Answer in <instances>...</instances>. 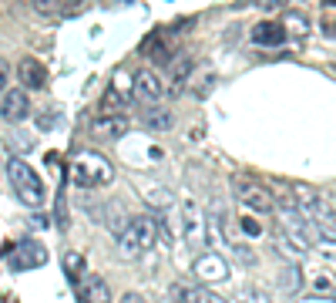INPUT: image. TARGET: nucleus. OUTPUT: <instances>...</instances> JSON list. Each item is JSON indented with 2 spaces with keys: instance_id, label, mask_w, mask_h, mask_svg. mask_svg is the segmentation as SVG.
I'll return each mask as SVG.
<instances>
[{
  "instance_id": "obj_1",
  "label": "nucleus",
  "mask_w": 336,
  "mask_h": 303,
  "mask_svg": "<svg viewBox=\"0 0 336 303\" xmlns=\"http://www.w3.org/2000/svg\"><path fill=\"white\" fill-rule=\"evenodd\" d=\"M158 246V219L155 215H131L125 229L118 232V256L121 259H138L148 249Z\"/></svg>"
},
{
  "instance_id": "obj_2",
  "label": "nucleus",
  "mask_w": 336,
  "mask_h": 303,
  "mask_svg": "<svg viewBox=\"0 0 336 303\" xmlns=\"http://www.w3.org/2000/svg\"><path fill=\"white\" fill-rule=\"evenodd\" d=\"M114 179V165L94 148H81L71 162V182L78 189H101Z\"/></svg>"
},
{
  "instance_id": "obj_3",
  "label": "nucleus",
  "mask_w": 336,
  "mask_h": 303,
  "mask_svg": "<svg viewBox=\"0 0 336 303\" xmlns=\"http://www.w3.org/2000/svg\"><path fill=\"white\" fill-rule=\"evenodd\" d=\"M289 196H293V202L299 206V212H303L313 226H320V229H326V232H336V206H333V199H326L323 192L309 189V185H296Z\"/></svg>"
},
{
  "instance_id": "obj_4",
  "label": "nucleus",
  "mask_w": 336,
  "mask_h": 303,
  "mask_svg": "<svg viewBox=\"0 0 336 303\" xmlns=\"http://www.w3.org/2000/svg\"><path fill=\"white\" fill-rule=\"evenodd\" d=\"M7 179H10V185H14V192L20 196V202H27L31 209L44 206V182H40V176L34 172V165H27L24 155H14V159L7 162Z\"/></svg>"
},
{
  "instance_id": "obj_5",
  "label": "nucleus",
  "mask_w": 336,
  "mask_h": 303,
  "mask_svg": "<svg viewBox=\"0 0 336 303\" xmlns=\"http://www.w3.org/2000/svg\"><path fill=\"white\" fill-rule=\"evenodd\" d=\"M232 192L239 206L246 212H259V215H276V192H269L262 182L246 176H232Z\"/></svg>"
},
{
  "instance_id": "obj_6",
  "label": "nucleus",
  "mask_w": 336,
  "mask_h": 303,
  "mask_svg": "<svg viewBox=\"0 0 336 303\" xmlns=\"http://www.w3.org/2000/svg\"><path fill=\"white\" fill-rule=\"evenodd\" d=\"M135 98L145 104V108H155L168 98V88H165V78H161L155 68H141L135 71Z\"/></svg>"
},
{
  "instance_id": "obj_7",
  "label": "nucleus",
  "mask_w": 336,
  "mask_h": 303,
  "mask_svg": "<svg viewBox=\"0 0 336 303\" xmlns=\"http://www.w3.org/2000/svg\"><path fill=\"white\" fill-rule=\"evenodd\" d=\"M182 236H185V243H188V249H202V246H205L208 219L202 215V209L195 206L192 199L182 206Z\"/></svg>"
},
{
  "instance_id": "obj_8",
  "label": "nucleus",
  "mask_w": 336,
  "mask_h": 303,
  "mask_svg": "<svg viewBox=\"0 0 336 303\" xmlns=\"http://www.w3.org/2000/svg\"><path fill=\"white\" fill-rule=\"evenodd\" d=\"M192 71H195V61L185 54V51H178V54L165 64V88H168V95H182L185 84H192Z\"/></svg>"
},
{
  "instance_id": "obj_9",
  "label": "nucleus",
  "mask_w": 336,
  "mask_h": 303,
  "mask_svg": "<svg viewBox=\"0 0 336 303\" xmlns=\"http://www.w3.org/2000/svg\"><path fill=\"white\" fill-rule=\"evenodd\" d=\"M44 263H47V249L37 240H24L20 246H10V270L14 273L34 270V266H44Z\"/></svg>"
},
{
  "instance_id": "obj_10",
  "label": "nucleus",
  "mask_w": 336,
  "mask_h": 303,
  "mask_svg": "<svg viewBox=\"0 0 336 303\" xmlns=\"http://www.w3.org/2000/svg\"><path fill=\"white\" fill-rule=\"evenodd\" d=\"M192 273L202 279V283H225V279L232 276V273H229V263H225L219 253H199Z\"/></svg>"
},
{
  "instance_id": "obj_11",
  "label": "nucleus",
  "mask_w": 336,
  "mask_h": 303,
  "mask_svg": "<svg viewBox=\"0 0 336 303\" xmlns=\"http://www.w3.org/2000/svg\"><path fill=\"white\" fill-rule=\"evenodd\" d=\"M31 112H34V108H31V98H27V88L4 91V98H0V118H4V121L17 125V121H24Z\"/></svg>"
},
{
  "instance_id": "obj_12",
  "label": "nucleus",
  "mask_w": 336,
  "mask_h": 303,
  "mask_svg": "<svg viewBox=\"0 0 336 303\" xmlns=\"http://www.w3.org/2000/svg\"><path fill=\"white\" fill-rule=\"evenodd\" d=\"M128 128H131V121L125 118V115H98L94 121H91V135L94 138H108V142H118V138H125L128 135Z\"/></svg>"
},
{
  "instance_id": "obj_13",
  "label": "nucleus",
  "mask_w": 336,
  "mask_h": 303,
  "mask_svg": "<svg viewBox=\"0 0 336 303\" xmlns=\"http://www.w3.org/2000/svg\"><path fill=\"white\" fill-rule=\"evenodd\" d=\"M141 54H145V57H152V61L168 64L172 57L178 54V48H175V40H172V34H168V31H155L152 37L141 44Z\"/></svg>"
},
{
  "instance_id": "obj_14",
  "label": "nucleus",
  "mask_w": 336,
  "mask_h": 303,
  "mask_svg": "<svg viewBox=\"0 0 336 303\" xmlns=\"http://www.w3.org/2000/svg\"><path fill=\"white\" fill-rule=\"evenodd\" d=\"M17 78L20 84H27V91H44L47 88V68L37 61V57H24L17 64Z\"/></svg>"
},
{
  "instance_id": "obj_15",
  "label": "nucleus",
  "mask_w": 336,
  "mask_h": 303,
  "mask_svg": "<svg viewBox=\"0 0 336 303\" xmlns=\"http://www.w3.org/2000/svg\"><path fill=\"white\" fill-rule=\"evenodd\" d=\"M81 300L84 303H111V287L108 279L98 276V273H88L81 279Z\"/></svg>"
},
{
  "instance_id": "obj_16",
  "label": "nucleus",
  "mask_w": 336,
  "mask_h": 303,
  "mask_svg": "<svg viewBox=\"0 0 336 303\" xmlns=\"http://www.w3.org/2000/svg\"><path fill=\"white\" fill-rule=\"evenodd\" d=\"M249 40H252V44H259V48H279L282 40H286V31H282V24L259 20V24L252 27V34H249Z\"/></svg>"
},
{
  "instance_id": "obj_17",
  "label": "nucleus",
  "mask_w": 336,
  "mask_h": 303,
  "mask_svg": "<svg viewBox=\"0 0 336 303\" xmlns=\"http://www.w3.org/2000/svg\"><path fill=\"white\" fill-rule=\"evenodd\" d=\"M34 10L44 17H74L84 10V4H74V0H37Z\"/></svg>"
},
{
  "instance_id": "obj_18",
  "label": "nucleus",
  "mask_w": 336,
  "mask_h": 303,
  "mask_svg": "<svg viewBox=\"0 0 336 303\" xmlns=\"http://www.w3.org/2000/svg\"><path fill=\"white\" fill-rule=\"evenodd\" d=\"M141 121L148 132H168V128L175 125V115H172V108H165V104H155V108H145L141 112Z\"/></svg>"
},
{
  "instance_id": "obj_19",
  "label": "nucleus",
  "mask_w": 336,
  "mask_h": 303,
  "mask_svg": "<svg viewBox=\"0 0 336 303\" xmlns=\"http://www.w3.org/2000/svg\"><path fill=\"white\" fill-rule=\"evenodd\" d=\"M276 253L286 256V259H293V263H299V259L306 256V249L299 246V243H293L286 232H276Z\"/></svg>"
},
{
  "instance_id": "obj_20",
  "label": "nucleus",
  "mask_w": 336,
  "mask_h": 303,
  "mask_svg": "<svg viewBox=\"0 0 336 303\" xmlns=\"http://www.w3.org/2000/svg\"><path fill=\"white\" fill-rule=\"evenodd\" d=\"M195 296H199V287H192L188 279H175L168 287V300H175V303H195Z\"/></svg>"
},
{
  "instance_id": "obj_21",
  "label": "nucleus",
  "mask_w": 336,
  "mask_h": 303,
  "mask_svg": "<svg viewBox=\"0 0 336 303\" xmlns=\"http://www.w3.org/2000/svg\"><path fill=\"white\" fill-rule=\"evenodd\" d=\"M313 290H316V296H336V276L326 270H316L313 273Z\"/></svg>"
},
{
  "instance_id": "obj_22",
  "label": "nucleus",
  "mask_w": 336,
  "mask_h": 303,
  "mask_svg": "<svg viewBox=\"0 0 336 303\" xmlns=\"http://www.w3.org/2000/svg\"><path fill=\"white\" fill-rule=\"evenodd\" d=\"M141 199L152 202V206H172V192L165 185H145L141 189Z\"/></svg>"
},
{
  "instance_id": "obj_23",
  "label": "nucleus",
  "mask_w": 336,
  "mask_h": 303,
  "mask_svg": "<svg viewBox=\"0 0 336 303\" xmlns=\"http://www.w3.org/2000/svg\"><path fill=\"white\" fill-rule=\"evenodd\" d=\"M34 121H37L40 132H51V128H57L61 121H64V115H61V108H44V112L34 115Z\"/></svg>"
},
{
  "instance_id": "obj_24",
  "label": "nucleus",
  "mask_w": 336,
  "mask_h": 303,
  "mask_svg": "<svg viewBox=\"0 0 336 303\" xmlns=\"http://www.w3.org/2000/svg\"><path fill=\"white\" fill-rule=\"evenodd\" d=\"M235 223H239V229L246 232V236H252V240H259V236L266 232V226H262V223H256V215L246 212V209H242V215L235 219Z\"/></svg>"
},
{
  "instance_id": "obj_25",
  "label": "nucleus",
  "mask_w": 336,
  "mask_h": 303,
  "mask_svg": "<svg viewBox=\"0 0 336 303\" xmlns=\"http://www.w3.org/2000/svg\"><path fill=\"white\" fill-rule=\"evenodd\" d=\"M192 84H195V88H192L195 98H208V91H212V84H215V74H212V71H202L199 81H192Z\"/></svg>"
},
{
  "instance_id": "obj_26",
  "label": "nucleus",
  "mask_w": 336,
  "mask_h": 303,
  "mask_svg": "<svg viewBox=\"0 0 336 303\" xmlns=\"http://www.w3.org/2000/svg\"><path fill=\"white\" fill-rule=\"evenodd\" d=\"M64 270L71 273V276H81V273H84V256L74 253V249H71V253H64Z\"/></svg>"
},
{
  "instance_id": "obj_27",
  "label": "nucleus",
  "mask_w": 336,
  "mask_h": 303,
  "mask_svg": "<svg viewBox=\"0 0 336 303\" xmlns=\"http://www.w3.org/2000/svg\"><path fill=\"white\" fill-rule=\"evenodd\" d=\"M239 300H242V303H266V300H269V293H266L262 287H246V290L239 293Z\"/></svg>"
},
{
  "instance_id": "obj_28",
  "label": "nucleus",
  "mask_w": 336,
  "mask_h": 303,
  "mask_svg": "<svg viewBox=\"0 0 336 303\" xmlns=\"http://www.w3.org/2000/svg\"><path fill=\"white\" fill-rule=\"evenodd\" d=\"M282 287L289 290V293H296L299 287H303V276H299V266H289L286 276H282Z\"/></svg>"
},
{
  "instance_id": "obj_29",
  "label": "nucleus",
  "mask_w": 336,
  "mask_h": 303,
  "mask_svg": "<svg viewBox=\"0 0 336 303\" xmlns=\"http://www.w3.org/2000/svg\"><path fill=\"white\" fill-rule=\"evenodd\" d=\"M286 27H293L296 34H306V31H309V20H306L303 14H296V10H289V14H286Z\"/></svg>"
},
{
  "instance_id": "obj_30",
  "label": "nucleus",
  "mask_w": 336,
  "mask_h": 303,
  "mask_svg": "<svg viewBox=\"0 0 336 303\" xmlns=\"http://www.w3.org/2000/svg\"><path fill=\"white\" fill-rule=\"evenodd\" d=\"M195 303H229L225 296H219L215 290H205V287H199V296H195Z\"/></svg>"
},
{
  "instance_id": "obj_31",
  "label": "nucleus",
  "mask_w": 336,
  "mask_h": 303,
  "mask_svg": "<svg viewBox=\"0 0 336 303\" xmlns=\"http://www.w3.org/2000/svg\"><path fill=\"white\" fill-rule=\"evenodd\" d=\"M121 303H148V300H145L141 293H125V296H121Z\"/></svg>"
},
{
  "instance_id": "obj_32",
  "label": "nucleus",
  "mask_w": 336,
  "mask_h": 303,
  "mask_svg": "<svg viewBox=\"0 0 336 303\" xmlns=\"http://www.w3.org/2000/svg\"><path fill=\"white\" fill-rule=\"evenodd\" d=\"M299 303H336V300H329V296H306V300H299Z\"/></svg>"
},
{
  "instance_id": "obj_33",
  "label": "nucleus",
  "mask_w": 336,
  "mask_h": 303,
  "mask_svg": "<svg viewBox=\"0 0 336 303\" xmlns=\"http://www.w3.org/2000/svg\"><path fill=\"white\" fill-rule=\"evenodd\" d=\"M4 84H7V68L0 64V88H4Z\"/></svg>"
},
{
  "instance_id": "obj_34",
  "label": "nucleus",
  "mask_w": 336,
  "mask_h": 303,
  "mask_svg": "<svg viewBox=\"0 0 336 303\" xmlns=\"http://www.w3.org/2000/svg\"><path fill=\"white\" fill-rule=\"evenodd\" d=\"M333 206H336V196H333Z\"/></svg>"
}]
</instances>
